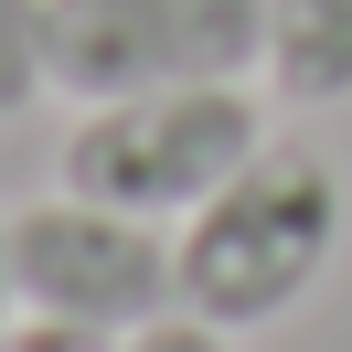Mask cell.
I'll return each mask as SVG.
<instances>
[{
  "instance_id": "1",
  "label": "cell",
  "mask_w": 352,
  "mask_h": 352,
  "mask_svg": "<svg viewBox=\"0 0 352 352\" xmlns=\"http://www.w3.org/2000/svg\"><path fill=\"white\" fill-rule=\"evenodd\" d=\"M342 235H352L342 171L299 139H267L235 182H214L171 224V299L214 331H267L331 278Z\"/></svg>"
},
{
  "instance_id": "2",
  "label": "cell",
  "mask_w": 352,
  "mask_h": 352,
  "mask_svg": "<svg viewBox=\"0 0 352 352\" xmlns=\"http://www.w3.org/2000/svg\"><path fill=\"white\" fill-rule=\"evenodd\" d=\"M256 150H267V96H256V75H235V86H139V96L75 107L54 171H65V192H86V203L182 224Z\"/></svg>"
},
{
  "instance_id": "3",
  "label": "cell",
  "mask_w": 352,
  "mask_h": 352,
  "mask_svg": "<svg viewBox=\"0 0 352 352\" xmlns=\"http://www.w3.org/2000/svg\"><path fill=\"white\" fill-rule=\"evenodd\" d=\"M267 54V0H43V75L54 96L139 86H235Z\"/></svg>"
},
{
  "instance_id": "4",
  "label": "cell",
  "mask_w": 352,
  "mask_h": 352,
  "mask_svg": "<svg viewBox=\"0 0 352 352\" xmlns=\"http://www.w3.org/2000/svg\"><path fill=\"white\" fill-rule=\"evenodd\" d=\"M0 267H11V309L75 320V331H96V342L182 309L171 299V224L118 214V203H86V192L22 203V214L0 224Z\"/></svg>"
},
{
  "instance_id": "5",
  "label": "cell",
  "mask_w": 352,
  "mask_h": 352,
  "mask_svg": "<svg viewBox=\"0 0 352 352\" xmlns=\"http://www.w3.org/2000/svg\"><path fill=\"white\" fill-rule=\"evenodd\" d=\"M256 75L288 107H342L352 96V0H267Z\"/></svg>"
},
{
  "instance_id": "6",
  "label": "cell",
  "mask_w": 352,
  "mask_h": 352,
  "mask_svg": "<svg viewBox=\"0 0 352 352\" xmlns=\"http://www.w3.org/2000/svg\"><path fill=\"white\" fill-rule=\"evenodd\" d=\"M32 96H54V75H43V0H0V118H22Z\"/></svg>"
},
{
  "instance_id": "7",
  "label": "cell",
  "mask_w": 352,
  "mask_h": 352,
  "mask_svg": "<svg viewBox=\"0 0 352 352\" xmlns=\"http://www.w3.org/2000/svg\"><path fill=\"white\" fill-rule=\"evenodd\" d=\"M118 352H235V331H214V320H192V309H160V320H139V331H118Z\"/></svg>"
},
{
  "instance_id": "8",
  "label": "cell",
  "mask_w": 352,
  "mask_h": 352,
  "mask_svg": "<svg viewBox=\"0 0 352 352\" xmlns=\"http://www.w3.org/2000/svg\"><path fill=\"white\" fill-rule=\"evenodd\" d=\"M0 352H118V342H96V331H75V320H0Z\"/></svg>"
},
{
  "instance_id": "9",
  "label": "cell",
  "mask_w": 352,
  "mask_h": 352,
  "mask_svg": "<svg viewBox=\"0 0 352 352\" xmlns=\"http://www.w3.org/2000/svg\"><path fill=\"white\" fill-rule=\"evenodd\" d=\"M0 320H11V267H0Z\"/></svg>"
}]
</instances>
